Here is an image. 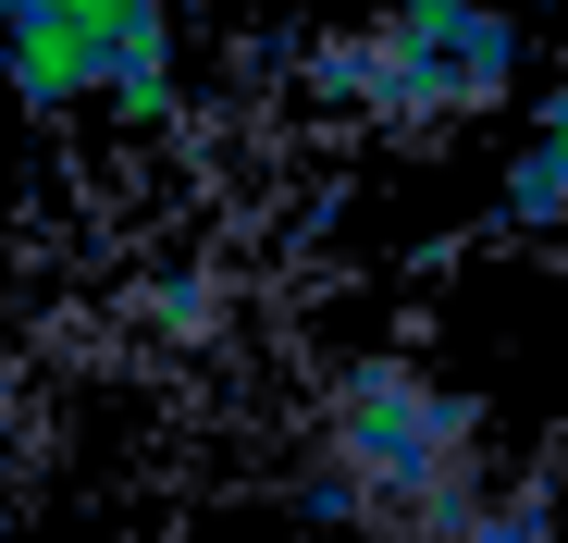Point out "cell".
I'll return each instance as SVG.
<instances>
[{
    "mask_svg": "<svg viewBox=\"0 0 568 543\" xmlns=\"http://www.w3.org/2000/svg\"><path fill=\"white\" fill-rule=\"evenodd\" d=\"M483 506L469 494V408L396 358H358L322 408V519H384V531H420V519H457Z\"/></svg>",
    "mask_w": 568,
    "mask_h": 543,
    "instance_id": "6da1fadb",
    "label": "cell"
},
{
    "mask_svg": "<svg viewBox=\"0 0 568 543\" xmlns=\"http://www.w3.org/2000/svg\"><path fill=\"white\" fill-rule=\"evenodd\" d=\"M519 62H531V38L495 0H396L371 38H346L322 62V86L384 124H445V112H495L519 86Z\"/></svg>",
    "mask_w": 568,
    "mask_h": 543,
    "instance_id": "7a4b0ae2",
    "label": "cell"
},
{
    "mask_svg": "<svg viewBox=\"0 0 568 543\" xmlns=\"http://www.w3.org/2000/svg\"><path fill=\"white\" fill-rule=\"evenodd\" d=\"M112 62H124V13L100 0H26L0 25V86L26 112H112Z\"/></svg>",
    "mask_w": 568,
    "mask_h": 543,
    "instance_id": "3957f363",
    "label": "cell"
},
{
    "mask_svg": "<svg viewBox=\"0 0 568 543\" xmlns=\"http://www.w3.org/2000/svg\"><path fill=\"white\" fill-rule=\"evenodd\" d=\"M396 543H556L531 506H457V519H420V531H396Z\"/></svg>",
    "mask_w": 568,
    "mask_h": 543,
    "instance_id": "277c9868",
    "label": "cell"
},
{
    "mask_svg": "<svg viewBox=\"0 0 568 543\" xmlns=\"http://www.w3.org/2000/svg\"><path fill=\"white\" fill-rule=\"evenodd\" d=\"M161 321H173V334H211V321H223V297H199V285H161Z\"/></svg>",
    "mask_w": 568,
    "mask_h": 543,
    "instance_id": "5b68a950",
    "label": "cell"
}]
</instances>
